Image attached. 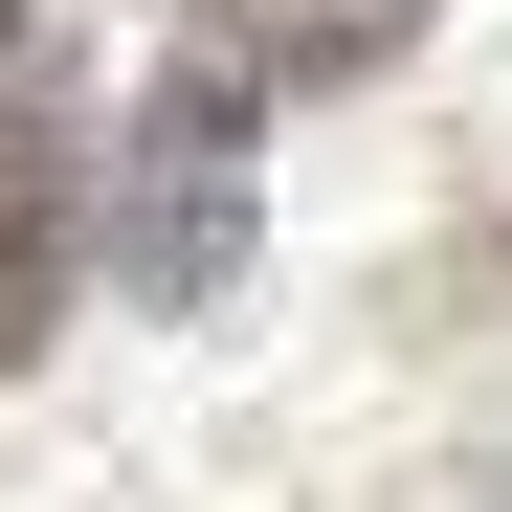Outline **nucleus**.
<instances>
[{
	"label": "nucleus",
	"instance_id": "obj_1",
	"mask_svg": "<svg viewBox=\"0 0 512 512\" xmlns=\"http://www.w3.org/2000/svg\"><path fill=\"white\" fill-rule=\"evenodd\" d=\"M245 134H268V90L179 23V67H156L134 134H112V290L134 312H223L245 290Z\"/></svg>",
	"mask_w": 512,
	"mask_h": 512
},
{
	"label": "nucleus",
	"instance_id": "obj_2",
	"mask_svg": "<svg viewBox=\"0 0 512 512\" xmlns=\"http://www.w3.org/2000/svg\"><path fill=\"white\" fill-rule=\"evenodd\" d=\"M67 245H90V112H67V0H0V379L45 357Z\"/></svg>",
	"mask_w": 512,
	"mask_h": 512
},
{
	"label": "nucleus",
	"instance_id": "obj_3",
	"mask_svg": "<svg viewBox=\"0 0 512 512\" xmlns=\"http://www.w3.org/2000/svg\"><path fill=\"white\" fill-rule=\"evenodd\" d=\"M179 23H201L245 90L290 112V90H357V67H401L423 23H446V0H179Z\"/></svg>",
	"mask_w": 512,
	"mask_h": 512
},
{
	"label": "nucleus",
	"instance_id": "obj_4",
	"mask_svg": "<svg viewBox=\"0 0 512 512\" xmlns=\"http://www.w3.org/2000/svg\"><path fill=\"white\" fill-rule=\"evenodd\" d=\"M468 512H512V490H468Z\"/></svg>",
	"mask_w": 512,
	"mask_h": 512
}]
</instances>
